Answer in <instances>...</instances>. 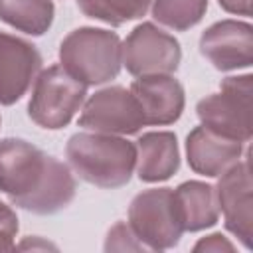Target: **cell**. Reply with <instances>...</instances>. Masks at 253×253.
Segmentation results:
<instances>
[{
  "mask_svg": "<svg viewBox=\"0 0 253 253\" xmlns=\"http://www.w3.org/2000/svg\"><path fill=\"white\" fill-rule=\"evenodd\" d=\"M77 182L67 164L24 138L0 140V192L32 213H57L75 198Z\"/></svg>",
  "mask_w": 253,
  "mask_h": 253,
  "instance_id": "cell-1",
  "label": "cell"
},
{
  "mask_svg": "<svg viewBox=\"0 0 253 253\" xmlns=\"http://www.w3.org/2000/svg\"><path fill=\"white\" fill-rule=\"evenodd\" d=\"M65 156L81 180L113 190L128 184L136 164V146L117 134L75 132L65 144Z\"/></svg>",
  "mask_w": 253,
  "mask_h": 253,
  "instance_id": "cell-2",
  "label": "cell"
},
{
  "mask_svg": "<svg viewBox=\"0 0 253 253\" xmlns=\"http://www.w3.org/2000/svg\"><path fill=\"white\" fill-rule=\"evenodd\" d=\"M121 43L117 32L91 26L77 28L59 43V65L87 87L103 85L121 71Z\"/></svg>",
  "mask_w": 253,
  "mask_h": 253,
  "instance_id": "cell-3",
  "label": "cell"
},
{
  "mask_svg": "<svg viewBox=\"0 0 253 253\" xmlns=\"http://www.w3.org/2000/svg\"><path fill=\"white\" fill-rule=\"evenodd\" d=\"M251 73L225 77L219 93L208 95L198 101L196 115L202 125L225 138L249 142L251 138Z\"/></svg>",
  "mask_w": 253,
  "mask_h": 253,
  "instance_id": "cell-4",
  "label": "cell"
},
{
  "mask_svg": "<svg viewBox=\"0 0 253 253\" xmlns=\"http://www.w3.org/2000/svg\"><path fill=\"white\" fill-rule=\"evenodd\" d=\"M87 95V85L69 75L61 65L43 69L32 89L28 117L42 128L59 130L71 123Z\"/></svg>",
  "mask_w": 253,
  "mask_h": 253,
  "instance_id": "cell-5",
  "label": "cell"
},
{
  "mask_svg": "<svg viewBox=\"0 0 253 253\" xmlns=\"http://www.w3.org/2000/svg\"><path fill=\"white\" fill-rule=\"evenodd\" d=\"M128 227L152 251L172 249L184 233L172 188H150L136 194L128 206Z\"/></svg>",
  "mask_w": 253,
  "mask_h": 253,
  "instance_id": "cell-6",
  "label": "cell"
},
{
  "mask_svg": "<svg viewBox=\"0 0 253 253\" xmlns=\"http://www.w3.org/2000/svg\"><path fill=\"white\" fill-rule=\"evenodd\" d=\"M123 65L134 77L172 75L182 59L180 42L152 22H142L121 43Z\"/></svg>",
  "mask_w": 253,
  "mask_h": 253,
  "instance_id": "cell-7",
  "label": "cell"
},
{
  "mask_svg": "<svg viewBox=\"0 0 253 253\" xmlns=\"http://www.w3.org/2000/svg\"><path fill=\"white\" fill-rule=\"evenodd\" d=\"M79 126L105 134H136L146 126V121L130 89L113 85L87 99L79 115Z\"/></svg>",
  "mask_w": 253,
  "mask_h": 253,
  "instance_id": "cell-8",
  "label": "cell"
},
{
  "mask_svg": "<svg viewBox=\"0 0 253 253\" xmlns=\"http://www.w3.org/2000/svg\"><path fill=\"white\" fill-rule=\"evenodd\" d=\"M215 190L217 208L223 213L225 229L235 235L247 249L253 235V186L249 150L243 160H237L219 174Z\"/></svg>",
  "mask_w": 253,
  "mask_h": 253,
  "instance_id": "cell-9",
  "label": "cell"
},
{
  "mask_svg": "<svg viewBox=\"0 0 253 253\" xmlns=\"http://www.w3.org/2000/svg\"><path fill=\"white\" fill-rule=\"evenodd\" d=\"M200 53L217 69H245L253 63V26L239 20L211 24L200 38Z\"/></svg>",
  "mask_w": 253,
  "mask_h": 253,
  "instance_id": "cell-10",
  "label": "cell"
},
{
  "mask_svg": "<svg viewBox=\"0 0 253 253\" xmlns=\"http://www.w3.org/2000/svg\"><path fill=\"white\" fill-rule=\"evenodd\" d=\"M42 69L38 47L0 30V105L20 101Z\"/></svg>",
  "mask_w": 253,
  "mask_h": 253,
  "instance_id": "cell-11",
  "label": "cell"
},
{
  "mask_svg": "<svg viewBox=\"0 0 253 253\" xmlns=\"http://www.w3.org/2000/svg\"><path fill=\"white\" fill-rule=\"evenodd\" d=\"M130 93L136 97L146 125H172L180 119L186 95L184 87L172 75H142L130 83Z\"/></svg>",
  "mask_w": 253,
  "mask_h": 253,
  "instance_id": "cell-12",
  "label": "cell"
},
{
  "mask_svg": "<svg viewBox=\"0 0 253 253\" xmlns=\"http://www.w3.org/2000/svg\"><path fill=\"white\" fill-rule=\"evenodd\" d=\"M186 156L196 174L215 178L243 156V142L225 138L202 125L186 136Z\"/></svg>",
  "mask_w": 253,
  "mask_h": 253,
  "instance_id": "cell-13",
  "label": "cell"
},
{
  "mask_svg": "<svg viewBox=\"0 0 253 253\" xmlns=\"http://www.w3.org/2000/svg\"><path fill=\"white\" fill-rule=\"evenodd\" d=\"M136 174L142 182H164L180 168L178 138L170 130L144 132L136 140Z\"/></svg>",
  "mask_w": 253,
  "mask_h": 253,
  "instance_id": "cell-14",
  "label": "cell"
},
{
  "mask_svg": "<svg viewBox=\"0 0 253 253\" xmlns=\"http://www.w3.org/2000/svg\"><path fill=\"white\" fill-rule=\"evenodd\" d=\"M174 200L184 231L194 233L217 223L219 208L213 186L200 180L182 182L174 190Z\"/></svg>",
  "mask_w": 253,
  "mask_h": 253,
  "instance_id": "cell-15",
  "label": "cell"
},
{
  "mask_svg": "<svg viewBox=\"0 0 253 253\" xmlns=\"http://www.w3.org/2000/svg\"><path fill=\"white\" fill-rule=\"evenodd\" d=\"M51 0H0V20L28 36H43L53 24Z\"/></svg>",
  "mask_w": 253,
  "mask_h": 253,
  "instance_id": "cell-16",
  "label": "cell"
},
{
  "mask_svg": "<svg viewBox=\"0 0 253 253\" xmlns=\"http://www.w3.org/2000/svg\"><path fill=\"white\" fill-rule=\"evenodd\" d=\"M152 0H77L79 10L93 20L109 26H123L146 14Z\"/></svg>",
  "mask_w": 253,
  "mask_h": 253,
  "instance_id": "cell-17",
  "label": "cell"
},
{
  "mask_svg": "<svg viewBox=\"0 0 253 253\" xmlns=\"http://www.w3.org/2000/svg\"><path fill=\"white\" fill-rule=\"evenodd\" d=\"M206 10L208 0H152V18L174 32H186L200 24Z\"/></svg>",
  "mask_w": 253,
  "mask_h": 253,
  "instance_id": "cell-18",
  "label": "cell"
},
{
  "mask_svg": "<svg viewBox=\"0 0 253 253\" xmlns=\"http://www.w3.org/2000/svg\"><path fill=\"white\" fill-rule=\"evenodd\" d=\"M146 247L136 239L128 223L117 221L105 239V251H144Z\"/></svg>",
  "mask_w": 253,
  "mask_h": 253,
  "instance_id": "cell-19",
  "label": "cell"
},
{
  "mask_svg": "<svg viewBox=\"0 0 253 253\" xmlns=\"http://www.w3.org/2000/svg\"><path fill=\"white\" fill-rule=\"evenodd\" d=\"M18 215L16 211L0 200V251L16 249V233H18Z\"/></svg>",
  "mask_w": 253,
  "mask_h": 253,
  "instance_id": "cell-20",
  "label": "cell"
},
{
  "mask_svg": "<svg viewBox=\"0 0 253 253\" xmlns=\"http://www.w3.org/2000/svg\"><path fill=\"white\" fill-rule=\"evenodd\" d=\"M194 251L200 253V251H213V253H219V251H235V245L221 233H211V235H206L202 237L196 245H194Z\"/></svg>",
  "mask_w": 253,
  "mask_h": 253,
  "instance_id": "cell-21",
  "label": "cell"
},
{
  "mask_svg": "<svg viewBox=\"0 0 253 253\" xmlns=\"http://www.w3.org/2000/svg\"><path fill=\"white\" fill-rule=\"evenodd\" d=\"M217 2L229 14L251 16V0H217Z\"/></svg>",
  "mask_w": 253,
  "mask_h": 253,
  "instance_id": "cell-22",
  "label": "cell"
},
{
  "mask_svg": "<svg viewBox=\"0 0 253 253\" xmlns=\"http://www.w3.org/2000/svg\"><path fill=\"white\" fill-rule=\"evenodd\" d=\"M28 247H32V249H36V247H42V249H47V247H51V249H55V245H51V243H47V241H40V237H28L26 241H22L20 245H18V249H28Z\"/></svg>",
  "mask_w": 253,
  "mask_h": 253,
  "instance_id": "cell-23",
  "label": "cell"
},
{
  "mask_svg": "<svg viewBox=\"0 0 253 253\" xmlns=\"http://www.w3.org/2000/svg\"><path fill=\"white\" fill-rule=\"evenodd\" d=\"M0 123H2V119H0Z\"/></svg>",
  "mask_w": 253,
  "mask_h": 253,
  "instance_id": "cell-24",
  "label": "cell"
}]
</instances>
